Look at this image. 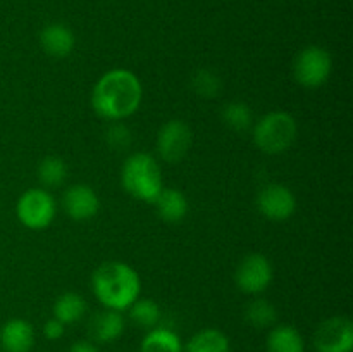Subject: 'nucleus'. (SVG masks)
<instances>
[{"label":"nucleus","mask_w":353,"mask_h":352,"mask_svg":"<svg viewBox=\"0 0 353 352\" xmlns=\"http://www.w3.org/2000/svg\"><path fill=\"white\" fill-rule=\"evenodd\" d=\"M143 88L130 69H110L99 78L92 92V107L102 119L123 121L138 110Z\"/></svg>","instance_id":"nucleus-1"},{"label":"nucleus","mask_w":353,"mask_h":352,"mask_svg":"<svg viewBox=\"0 0 353 352\" xmlns=\"http://www.w3.org/2000/svg\"><path fill=\"white\" fill-rule=\"evenodd\" d=\"M92 289L103 307L124 311L140 297L141 282L126 262L105 261L93 271Z\"/></svg>","instance_id":"nucleus-2"},{"label":"nucleus","mask_w":353,"mask_h":352,"mask_svg":"<svg viewBox=\"0 0 353 352\" xmlns=\"http://www.w3.org/2000/svg\"><path fill=\"white\" fill-rule=\"evenodd\" d=\"M121 183L131 197L141 202L154 204L161 190L164 188L157 159L147 152H137L130 155L121 169Z\"/></svg>","instance_id":"nucleus-3"},{"label":"nucleus","mask_w":353,"mask_h":352,"mask_svg":"<svg viewBox=\"0 0 353 352\" xmlns=\"http://www.w3.org/2000/svg\"><path fill=\"white\" fill-rule=\"evenodd\" d=\"M299 124L292 114L272 110L264 114L254 126V144L264 154L278 155L288 150L296 140Z\"/></svg>","instance_id":"nucleus-4"},{"label":"nucleus","mask_w":353,"mask_h":352,"mask_svg":"<svg viewBox=\"0 0 353 352\" xmlns=\"http://www.w3.org/2000/svg\"><path fill=\"white\" fill-rule=\"evenodd\" d=\"M57 214L54 195L45 188H28L17 199L16 216L23 226L30 230H45L50 226Z\"/></svg>","instance_id":"nucleus-5"},{"label":"nucleus","mask_w":353,"mask_h":352,"mask_svg":"<svg viewBox=\"0 0 353 352\" xmlns=\"http://www.w3.org/2000/svg\"><path fill=\"white\" fill-rule=\"evenodd\" d=\"M333 59L326 48L319 45L305 47L293 62V78L305 88H317L330 79Z\"/></svg>","instance_id":"nucleus-6"},{"label":"nucleus","mask_w":353,"mask_h":352,"mask_svg":"<svg viewBox=\"0 0 353 352\" xmlns=\"http://www.w3.org/2000/svg\"><path fill=\"white\" fill-rule=\"evenodd\" d=\"M192 128L185 121L171 119L162 124V128L159 130L155 147H157L162 161L169 162V164H176V162L183 161L188 155L190 148H192Z\"/></svg>","instance_id":"nucleus-7"},{"label":"nucleus","mask_w":353,"mask_h":352,"mask_svg":"<svg viewBox=\"0 0 353 352\" xmlns=\"http://www.w3.org/2000/svg\"><path fill=\"white\" fill-rule=\"evenodd\" d=\"M272 278H274V269L271 261L264 254L257 252L245 255L234 271V282L238 289L252 295L268 290Z\"/></svg>","instance_id":"nucleus-8"},{"label":"nucleus","mask_w":353,"mask_h":352,"mask_svg":"<svg viewBox=\"0 0 353 352\" xmlns=\"http://www.w3.org/2000/svg\"><path fill=\"white\" fill-rule=\"evenodd\" d=\"M317 352H352L353 323L345 316H333L323 321L314 333Z\"/></svg>","instance_id":"nucleus-9"},{"label":"nucleus","mask_w":353,"mask_h":352,"mask_svg":"<svg viewBox=\"0 0 353 352\" xmlns=\"http://www.w3.org/2000/svg\"><path fill=\"white\" fill-rule=\"evenodd\" d=\"M257 207L262 216L268 219L286 221L295 214L296 197L286 185L271 183L259 192Z\"/></svg>","instance_id":"nucleus-10"},{"label":"nucleus","mask_w":353,"mask_h":352,"mask_svg":"<svg viewBox=\"0 0 353 352\" xmlns=\"http://www.w3.org/2000/svg\"><path fill=\"white\" fill-rule=\"evenodd\" d=\"M64 211L72 221H90L97 216L100 209V199L95 190L90 185H72L65 190L64 199Z\"/></svg>","instance_id":"nucleus-11"},{"label":"nucleus","mask_w":353,"mask_h":352,"mask_svg":"<svg viewBox=\"0 0 353 352\" xmlns=\"http://www.w3.org/2000/svg\"><path fill=\"white\" fill-rule=\"evenodd\" d=\"M126 321L121 311L103 309L92 316L88 323V335L95 344H110L124 333Z\"/></svg>","instance_id":"nucleus-12"},{"label":"nucleus","mask_w":353,"mask_h":352,"mask_svg":"<svg viewBox=\"0 0 353 352\" xmlns=\"http://www.w3.org/2000/svg\"><path fill=\"white\" fill-rule=\"evenodd\" d=\"M0 345L6 352H30L34 345V328L30 321L14 317L0 328Z\"/></svg>","instance_id":"nucleus-13"},{"label":"nucleus","mask_w":353,"mask_h":352,"mask_svg":"<svg viewBox=\"0 0 353 352\" xmlns=\"http://www.w3.org/2000/svg\"><path fill=\"white\" fill-rule=\"evenodd\" d=\"M40 45L50 57L64 59L74 50L76 37L69 26L62 23H52L41 30Z\"/></svg>","instance_id":"nucleus-14"},{"label":"nucleus","mask_w":353,"mask_h":352,"mask_svg":"<svg viewBox=\"0 0 353 352\" xmlns=\"http://www.w3.org/2000/svg\"><path fill=\"white\" fill-rule=\"evenodd\" d=\"M157 214L165 223H179L188 214V199L178 188H162L154 200Z\"/></svg>","instance_id":"nucleus-15"},{"label":"nucleus","mask_w":353,"mask_h":352,"mask_svg":"<svg viewBox=\"0 0 353 352\" xmlns=\"http://www.w3.org/2000/svg\"><path fill=\"white\" fill-rule=\"evenodd\" d=\"M265 349L268 352H305V342L295 326L278 324L269 331Z\"/></svg>","instance_id":"nucleus-16"},{"label":"nucleus","mask_w":353,"mask_h":352,"mask_svg":"<svg viewBox=\"0 0 353 352\" xmlns=\"http://www.w3.org/2000/svg\"><path fill=\"white\" fill-rule=\"evenodd\" d=\"M140 352H183V342L176 331L155 326L141 340Z\"/></svg>","instance_id":"nucleus-17"},{"label":"nucleus","mask_w":353,"mask_h":352,"mask_svg":"<svg viewBox=\"0 0 353 352\" xmlns=\"http://www.w3.org/2000/svg\"><path fill=\"white\" fill-rule=\"evenodd\" d=\"M183 352H230V338L216 328H205L190 338Z\"/></svg>","instance_id":"nucleus-18"},{"label":"nucleus","mask_w":353,"mask_h":352,"mask_svg":"<svg viewBox=\"0 0 353 352\" xmlns=\"http://www.w3.org/2000/svg\"><path fill=\"white\" fill-rule=\"evenodd\" d=\"M86 313V300L76 292H65L54 302V317L64 324H72Z\"/></svg>","instance_id":"nucleus-19"},{"label":"nucleus","mask_w":353,"mask_h":352,"mask_svg":"<svg viewBox=\"0 0 353 352\" xmlns=\"http://www.w3.org/2000/svg\"><path fill=\"white\" fill-rule=\"evenodd\" d=\"M130 317L137 326L143 328V330H152V328L159 326L161 321V306L155 302L154 299H140L138 297L130 307Z\"/></svg>","instance_id":"nucleus-20"},{"label":"nucleus","mask_w":353,"mask_h":352,"mask_svg":"<svg viewBox=\"0 0 353 352\" xmlns=\"http://www.w3.org/2000/svg\"><path fill=\"white\" fill-rule=\"evenodd\" d=\"M38 178L45 188H57L68 178V166L64 159L57 155H47L38 166Z\"/></svg>","instance_id":"nucleus-21"},{"label":"nucleus","mask_w":353,"mask_h":352,"mask_svg":"<svg viewBox=\"0 0 353 352\" xmlns=\"http://www.w3.org/2000/svg\"><path fill=\"white\" fill-rule=\"evenodd\" d=\"M278 311L268 299H255L245 309V320L255 328H269L276 323Z\"/></svg>","instance_id":"nucleus-22"},{"label":"nucleus","mask_w":353,"mask_h":352,"mask_svg":"<svg viewBox=\"0 0 353 352\" xmlns=\"http://www.w3.org/2000/svg\"><path fill=\"white\" fill-rule=\"evenodd\" d=\"M223 121L226 126L234 131H245L254 123V114L252 109L243 102L226 104L223 109Z\"/></svg>","instance_id":"nucleus-23"},{"label":"nucleus","mask_w":353,"mask_h":352,"mask_svg":"<svg viewBox=\"0 0 353 352\" xmlns=\"http://www.w3.org/2000/svg\"><path fill=\"white\" fill-rule=\"evenodd\" d=\"M192 86L196 95L203 99H214L221 92V79L219 76L214 75L212 71L207 69H199L192 78Z\"/></svg>","instance_id":"nucleus-24"},{"label":"nucleus","mask_w":353,"mask_h":352,"mask_svg":"<svg viewBox=\"0 0 353 352\" xmlns=\"http://www.w3.org/2000/svg\"><path fill=\"white\" fill-rule=\"evenodd\" d=\"M105 140L107 144H109V147L114 148V150H124V148L130 147L133 138H131V131L128 130L123 123L116 121V123H114L112 126H109V130H107Z\"/></svg>","instance_id":"nucleus-25"},{"label":"nucleus","mask_w":353,"mask_h":352,"mask_svg":"<svg viewBox=\"0 0 353 352\" xmlns=\"http://www.w3.org/2000/svg\"><path fill=\"white\" fill-rule=\"evenodd\" d=\"M64 331H65V324L61 323L59 320H55V317L45 321L43 335L45 338H48V340H59V338H62Z\"/></svg>","instance_id":"nucleus-26"},{"label":"nucleus","mask_w":353,"mask_h":352,"mask_svg":"<svg viewBox=\"0 0 353 352\" xmlns=\"http://www.w3.org/2000/svg\"><path fill=\"white\" fill-rule=\"evenodd\" d=\"M69 352H100L95 342L92 340H78L71 345Z\"/></svg>","instance_id":"nucleus-27"}]
</instances>
